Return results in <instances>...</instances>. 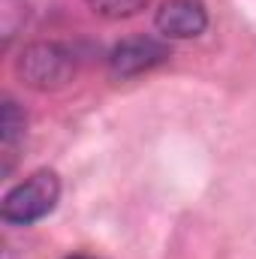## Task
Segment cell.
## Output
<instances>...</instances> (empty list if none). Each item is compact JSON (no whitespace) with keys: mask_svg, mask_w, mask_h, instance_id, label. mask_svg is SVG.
Returning <instances> with one entry per match:
<instances>
[{"mask_svg":"<svg viewBox=\"0 0 256 259\" xmlns=\"http://www.w3.org/2000/svg\"><path fill=\"white\" fill-rule=\"evenodd\" d=\"M61 199V178L52 169H39L15 184L0 202V217L12 226H30L55 211Z\"/></svg>","mask_w":256,"mask_h":259,"instance_id":"obj_1","label":"cell"},{"mask_svg":"<svg viewBox=\"0 0 256 259\" xmlns=\"http://www.w3.org/2000/svg\"><path fill=\"white\" fill-rule=\"evenodd\" d=\"M15 72L27 88L55 91L75 75V55L64 42H30L18 55Z\"/></svg>","mask_w":256,"mask_h":259,"instance_id":"obj_2","label":"cell"},{"mask_svg":"<svg viewBox=\"0 0 256 259\" xmlns=\"http://www.w3.org/2000/svg\"><path fill=\"white\" fill-rule=\"evenodd\" d=\"M172 58L169 46L157 36H130L109 52V72L115 78H133Z\"/></svg>","mask_w":256,"mask_h":259,"instance_id":"obj_3","label":"cell"},{"mask_svg":"<svg viewBox=\"0 0 256 259\" xmlns=\"http://www.w3.org/2000/svg\"><path fill=\"white\" fill-rule=\"evenodd\" d=\"M154 24L166 39H193L208 27V9L202 0H163Z\"/></svg>","mask_w":256,"mask_h":259,"instance_id":"obj_4","label":"cell"},{"mask_svg":"<svg viewBox=\"0 0 256 259\" xmlns=\"http://www.w3.org/2000/svg\"><path fill=\"white\" fill-rule=\"evenodd\" d=\"M97 15L103 18H112V21H121V18H133L139 15L151 0H84Z\"/></svg>","mask_w":256,"mask_h":259,"instance_id":"obj_5","label":"cell"},{"mask_svg":"<svg viewBox=\"0 0 256 259\" xmlns=\"http://www.w3.org/2000/svg\"><path fill=\"white\" fill-rule=\"evenodd\" d=\"M24 124H27V118L18 109V103L15 100H6L3 103V118H0V136H3V148L6 151L18 142V136L24 133Z\"/></svg>","mask_w":256,"mask_h":259,"instance_id":"obj_6","label":"cell"},{"mask_svg":"<svg viewBox=\"0 0 256 259\" xmlns=\"http://www.w3.org/2000/svg\"><path fill=\"white\" fill-rule=\"evenodd\" d=\"M64 259H94V256H81V253H75V256H64Z\"/></svg>","mask_w":256,"mask_h":259,"instance_id":"obj_7","label":"cell"}]
</instances>
